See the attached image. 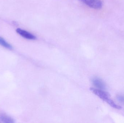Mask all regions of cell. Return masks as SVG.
<instances>
[{"label": "cell", "instance_id": "cell-1", "mask_svg": "<svg viewBox=\"0 0 124 123\" xmlns=\"http://www.w3.org/2000/svg\"><path fill=\"white\" fill-rule=\"evenodd\" d=\"M90 90L95 95H97L101 99L107 103L112 107L118 110L121 109V107L116 104L115 102L111 98L110 96L109 93L100 89L92 88H90Z\"/></svg>", "mask_w": 124, "mask_h": 123}, {"label": "cell", "instance_id": "cell-2", "mask_svg": "<svg viewBox=\"0 0 124 123\" xmlns=\"http://www.w3.org/2000/svg\"><path fill=\"white\" fill-rule=\"evenodd\" d=\"M90 8L98 9L102 8V2L101 0H79Z\"/></svg>", "mask_w": 124, "mask_h": 123}, {"label": "cell", "instance_id": "cell-3", "mask_svg": "<svg viewBox=\"0 0 124 123\" xmlns=\"http://www.w3.org/2000/svg\"><path fill=\"white\" fill-rule=\"evenodd\" d=\"M16 32L18 34L20 35L22 37L26 39L30 40H35L36 39V37L35 35L22 29H19V28L17 29Z\"/></svg>", "mask_w": 124, "mask_h": 123}, {"label": "cell", "instance_id": "cell-4", "mask_svg": "<svg viewBox=\"0 0 124 123\" xmlns=\"http://www.w3.org/2000/svg\"><path fill=\"white\" fill-rule=\"evenodd\" d=\"M93 84L98 89L102 90L106 88V85L105 82L102 80L98 77H95L92 79Z\"/></svg>", "mask_w": 124, "mask_h": 123}, {"label": "cell", "instance_id": "cell-5", "mask_svg": "<svg viewBox=\"0 0 124 123\" xmlns=\"http://www.w3.org/2000/svg\"><path fill=\"white\" fill-rule=\"evenodd\" d=\"M0 121L3 123H14V120L11 117L4 114L0 115Z\"/></svg>", "mask_w": 124, "mask_h": 123}, {"label": "cell", "instance_id": "cell-6", "mask_svg": "<svg viewBox=\"0 0 124 123\" xmlns=\"http://www.w3.org/2000/svg\"><path fill=\"white\" fill-rule=\"evenodd\" d=\"M0 45L9 50H12V47L10 44L7 42L3 38L0 37Z\"/></svg>", "mask_w": 124, "mask_h": 123}, {"label": "cell", "instance_id": "cell-7", "mask_svg": "<svg viewBox=\"0 0 124 123\" xmlns=\"http://www.w3.org/2000/svg\"><path fill=\"white\" fill-rule=\"evenodd\" d=\"M116 98L118 101L123 104H124V95H118L116 97Z\"/></svg>", "mask_w": 124, "mask_h": 123}]
</instances>
